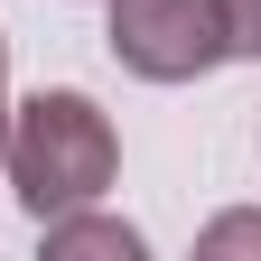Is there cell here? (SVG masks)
I'll return each mask as SVG.
<instances>
[{
	"label": "cell",
	"instance_id": "6da1fadb",
	"mask_svg": "<svg viewBox=\"0 0 261 261\" xmlns=\"http://www.w3.org/2000/svg\"><path fill=\"white\" fill-rule=\"evenodd\" d=\"M10 187H19V205L28 215H65V205H103V187L121 177V140H112V121L93 93L75 84H56L38 93V103H19L10 112Z\"/></svg>",
	"mask_w": 261,
	"mask_h": 261
},
{
	"label": "cell",
	"instance_id": "7a4b0ae2",
	"mask_svg": "<svg viewBox=\"0 0 261 261\" xmlns=\"http://www.w3.org/2000/svg\"><path fill=\"white\" fill-rule=\"evenodd\" d=\"M112 56L140 84H196L224 65V10L215 0H112Z\"/></svg>",
	"mask_w": 261,
	"mask_h": 261
},
{
	"label": "cell",
	"instance_id": "3957f363",
	"mask_svg": "<svg viewBox=\"0 0 261 261\" xmlns=\"http://www.w3.org/2000/svg\"><path fill=\"white\" fill-rule=\"evenodd\" d=\"M47 233V261H140V224H121V215H93V205H65L38 224Z\"/></svg>",
	"mask_w": 261,
	"mask_h": 261
},
{
	"label": "cell",
	"instance_id": "277c9868",
	"mask_svg": "<svg viewBox=\"0 0 261 261\" xmlns=\"http://www.w3.org/2000/svg\"><path fill=\"white\" fill-rule=\"evenodd\" d=\"M205 261H233V252H261V215H215L205 233H196Z\"/></svg>",
	"mask_w": 261,
	"mask_h": 261
},
{
	"label": "cell",
	"instance_id": "5b68a950",
	"mask_svg": "<svg viewBox=\"0 0 261 261\" xmlns=\"http://www.w3.org/2000/svg\"><path fill=\"white\" fill-rule=\"evenodd\" d=\"M215 10H224V56L261 65V0H215Z\"/></svg>",
	"mask_w": 261,
	"mask_h": 261
},
{
	"label": "cell",
	"instance_id": "8992f818",
	"mask_svg": "<svg viewBox=\"0 0 261 261\" xmlns=\"http://www.w3.org/2000/svg\"><path fill=\"white\" fill-rule=\"evenodd\" d=\"M0 159H10V103H0Z\"/></svg>",
	"mask_w": 261,
	"mask_h": 261
},
{
	"label": "cell",
	"instance_id": "52a82bcc",
	"mask_svg": "<svg viewBox=\"0 0 261 261\" xmlns=\"http://www.w3.org/2000/svg\"><path fill=\"white\" fill-rule=\"evenodd\" d=\"M0 84H10V38H0Z\"/></svg>",
	"mask_w": 261,
	"mask_h": 261
}]
</instances>
